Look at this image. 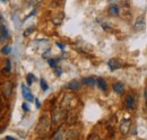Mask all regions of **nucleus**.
<instances>
[{"label": "nucleus", "mask_w": 147, "mask_h": 140, "mask_svg": "<svg viewBox=\"0 0 147 140\" xmlns=\"http://www.w3.org/2000/svg\"><path fill=\"white\" fill-rule=\"evenodd\" d=\"M146 26V19H145V16H139V17L136 19L135 24H134V27L136 31H142L144 30Z\"/></svg>", "instance_id": "nucleus-1"}, {"label": "nucleus", "mask_w": 147, "mask_h": 140, "mask_svg": "<svg viewBox=\"0 0 147 140\" xmlns=\"http://www.w3.org/2000/svg\"><path fill=\"white\" fill-rule=\"evenodd\" d=\"M22 94H23V97H24L25 101H27V102H33L34 101L33 94L31 93V90L26 87L24 84L22 85Z\"/></svg>", "instance_id": "nucleus-2"}, {"label": "nucleus", "mask_w": 147, "mask_h": 140, "mask_svg": "<svg viewBox=\"0 0 147 140\" xmlns=\"http://www.w3.org/2000/svg\"><path fill=\"white\" fill-rule=\"evenodd\" d=\"M41 125H42V128L37 129V132H44V131H47L49 129V121H48L47 116L41 118V120H40V122L37 124V127H41Z\"/></svg>", "instance_id": "nucleus-3"}, {"label": "nucleus", "mask_w": 147, "mask_h": 140, "mask_svg": "<svg viewBox=\"0 0 147 140\" xmlns=\"http://www.w3.org/2000/svg\"><path fill=\"white\" fill-rule=\"evenodd\" d=\"M2 92H3V95H5L6 97H9V96L11 95V92H13V84H11L10 81H6V83L3 84V89H2Z\"/></svg>", "instance_id": "nucleus-4"}, {"label": "nucleus", "mask_w": 147, "mask_h": 140, "mask_svg": "<svg viewBox=\"0 0 147 140\" xmlns=\"http://www.w3.org/2000/svg\"><path fill=\"white\" fill-rule=\"evenodd\" d=\"M130 123L131 121L127 119V120H123L121 124H120V131H121V133L122 135H126V133H128L129 131V128H130Z\"/></svg>", "instance_id": "nucleus-5"}, {"label": "nucleus", "mask_w": 147, "mask_h": 140, "mask_svg": "<svg viewBox=\"0 0 147 140\" xmlns=\"http://www.w3.org/2000/svg\"><path fill=\"white\" fill-rule=\"evenodd\" d=\"M108 66H109V68H110L111 71H114V70L119 69V68L122 67V65H121L118 60H115V59H111V60H109Z\"/></svg>", "instance_id": "nucleus-6"}, {"label": "nucleus", "mask_w": 147, "mask_h": 140, "mask_svg": "<svg viewBox=\"0 0 147 140\" xmlns=\"http://www.w3.org/2000/svg\"><path fill=\"white\" fill-rule=\"evenodd\" d=\"M8 31H7V27L6 25H0V42H5L7 38H8Z\"/></svg>", "instance_id": "nucleus-7"}, {"label": "nucleus", "mask_w": 147, "mask_h": 140, "mask_svg": "<svg viewBox=\"0 0 147 140\" xmlns=\"http://www.w3.org/2000/svg\"><path fill=\"white\" fill-rule=\"evenodd\" d=\"M135 106V97L132 94H129L126 96V107L128 110H132Z\"/></svg>", "instance_id": "nucleus-8"}, {"label": "nucleus", "mask_w": 147, "mask_h": 140, "mask_svg": "<svg viewBox=\"0 0 147 140\" xmlns=\"http://www.w3.org/2000/svg\"><path fill=\"white\" fill-rule=\"evenodd\" d=\"M82 83L84 85H87V86H94L96 84V79L93 77H85L82 79Z\"/></svg>", "instance_id": "nucleus-9"}, {"label": "nucleus", "mask_w": 147, "mask_h": 140, "mask_svg": "<svg viewBox=\"0 0 147 140\" xmlns=\"http://www.w3.org/2000/svg\"><path fill=\"white\" fill-rule=\"evenodd\" d=\"M113 89H114V92L117 94H122L123 90H125V85L122 83H115L113 85Z\"/></svg>", "instance_id": "nucleus-10"}, {"label": "nucleus", "mask_w": 147, "mask_h": 140, "mask_svg": "<svg viewBox=\"0 0 147 140\" xmlns=\"http://www.w3.org/2000/svg\"><path fill=\"white\" fill-rule=\"evenodd\" d=\"M62 118H63V115H62V113L60 111H53V114H52V121H53V123H58Z\"/></svg>", "instance_id": "nucleus-11"}, {"label": "nucleus", "mask_w": 147, "mask_h": 140, "mask_svg": "<svg viewBox=\"0 0 147 140\" xmlns=\"http://www.w3.org/2000/svg\"><path fill=\"white\" fill-rule=\"evenodd\" d=\"M67 88H69V89H71V90H78V89L80 88V83L77 81V80H73V81H70V83L67 85Z\"/></svg>", "instance_id": "nucleus-12"}, {"label": "nucleus", "mask_w": 147, "mask_h": 140, "mask_svg": "<svg viewBox=\"0 0 147 140\" xmlns=\"http://www.w3.org/2000/svg\"><path fill=\"white\" fill-rule=\"evenodd\" d=\"M96 85L101 88L102 90H107V88H108L107 81H105L103 78H97V79H96Z\"/></svg>", "instance_id": "nucleus-13"}, {"label": "nucleus", "mask_w": 147, "mask_h": 140, "mask_svg": "<svg viewBox=\"0 0 147 140\" xmlns=\"http://www.w3.org/2000/svg\"><path fill=\"white\" fill-rule=\"evenodd\" d=\"M109 14H110L111 16H118L119 15V8H118V6L112 5L110 8H109Z\"/></svg>", "instance_id": "nucleus-14"}, {"label": "nucleus", "mask_w": 147, "mask_h": 140, "mask_svg": "<svg viewBox=\"0 0 147 140\" xmlns=\"http://www.w3.org/2000/svg\"><path fill=\"white\" fill-rule=\"evenodd\" d=\"M77 137H78V132L75 131V130H70V131H68V133H67V139L68 140H76Z\"/></svg>", "instance_id": "nucleus-15"}, {"label": "nucleus", "mask_w": 147, "mask_h": 140, "mask_svg": "<svg viewBox=\"0 0 147 140\" xmlns=\"http://www.w3.org/2000/svg\"><path fill=\"white\" fill-rule=\"evenodd\" d=\"M62 18H63V14H60V13H59L57 17H53L52 22L55 23V25H59V24H61V22H62Z\"/></svg>", "instance_id": "nucleus-16"}, {"label": "nucleus", "mask_w": 147, "mask_h": 140, "mask_svg": "<svg viewBox=\"0 0 147 140\" xmlns=\"http://www.w3.org/2000/svg\"><path fill=\"white\" fill-rule=\"evenodd\" d=\"M35 79H36V78L33 76V73H28V75H27V77H26L27 85H32V84H33V81H34Z\"/></svg>", "instance_id": "nucleus-17"}, {"label": "nucleus", "mask_w": 147, "mask_h": 140, "mask_svg": "<svg viewBox=\"0 0 147 140\" xmlns=\"http://www.w3.org/2000/svg\"><path fill=\"white\" fill-rule=\"evenodd\" d=\"M51 140H63V135H62V132H61V131L55 132Z\"/></svg>", "instance_id": "nucleus-18"}, {"label": "nucleus", "mask_w": 147, "mask_h": 140, "mask_svg": "<svg viewBox=\"0 0 147 140\" xmlns=\"http://www.w3.org/2000/svg\"><path fill=\"white\" fill-rule=\"evenodd\" d=\"M40 85H41V88H42L43 90H48V88H49V86H48V84L45 83V80H44V79H42V80H41Z\"/></svg>", "instance_id": "nucleus-19"}, {"label": "nucleus", "mask_w": 147, "mask_h": 140, "mask_svg": "<svg viewBox=\"0 0 147 140\" xmlns=\"http://www.w3.org/2000/svg\"><path fill=\"white\" fill-rule=\"evenodd\" d=\"M33 31H34V27H32V26H31V27H28V28H27V30H26V31L23 33V35H24V36H27V35L31 34Z\"/></svg>", "instance_id": "nucleus-20"}, {"label": "nucleus", "mask_w": 147, "mask_h": 140, "mask_svg": "<svg viewBox=\"0 0 147 140\" xmlns=\"http://www.w3.org/2000/svg\"><path fill=\"white\" fill-rule=\"evenodd\" d=\"M10 51H11V48H10V46H5V48L1 50V52L3 53V54H9Z\"/></svg>", "instance_id": "nucleus-21"}, {"label": "nucleus", "mask_w": 147, "mask_h": 140, "mask_svg": "<svg viewBox=\"0 0 147 140\" xmlns=\"http://www.w3.org/2000/svg\"><path fill=\"white\" fill-rule=\"evenodd\" d=\"M49 63H50V67H52V68L57 67V60L55 59H50L49 60Z\"/></svg>", "instance_id": "nucleus-22"}, {"label": "nucleus", "mask_w": 147, "mask_h": 140, "mask_svg": "<svg viewBox=\"0 0 147 140\" xmlns=\"http://www.w3.org/2000/svg\"><path fill=\"white\" fill-rule=\"evenodd\" d=\"M55 69V72L57 76H61V72H62V70H61V68H59V67H55V68H53Z\"/></svg>", "instance_id": "nucleus-23"}, {"label": "nucleus", "mask_w": 147, "mask_h": 140, "mask_svg": "<svg viewBox=\"0 0 147 140\" xmlns=\"http://www.w3.org/2000/svg\"><path fill=\"white\" fill-rule=\"evenodd\" d=\"M41 1H42V0H31V2H30V3H31V6H37Z\"/></svg>", "instance_id": "nucleus-24"}, {"label": "nucleus", "mask_w": 147, "mask_h": 140, "mask_svg": "<svg viewBox=\"0 0 147 140\" xmlns=\"http://www.w3.org/2000/svg\"><path fill=\"white\" fill-rule=\"evenodd\" d=\"M10 70V61H7V68L2 70V72H6V71H9Z\"/></svg>", "instance_id": "nucleus-25"}, {"label": "nucleus", "mask_w": 147, "mask_h": 140, "mask_svg": "<svg viewBox=\"0 0 147 140\" xmlns=\"http://www.w3.org/2000/svg\"><path fill=\"white\" fill-rule=\"evenodd\" d=\"M87 140H98V137L96 136V135H91L90 137H88V139Z\"/></svg>", "instance_id": "nucleus-26"}, {"label": "nucleus", "mask_w": 147, "mask_h": 140, "mask_svg": "<svg viewBox=\"0 0 147 140\" xmlns=\"http://www.w3.org/2000/svg\"><path fill=\"white\" fill-rule=\"evenodd\" d=\"M23 110H24L25 112H27V111H28V105H27V104H23Z\"/></svg>", "instance_id": "nucleus-27"}, {"label": "nucleus", "mask_w": 147, "mask_h": 140, "mask_svg": "<svg viewBox=\"0 0 147 140\" xmlns=\"http://www.w3.org/2000/svg\"><path fill=\"white\" fill-rule=\"evenodd\" d=\"M57 45L61 49V50H63V44H61V43H59V42H57Z\"/></svg>", "instance_id": "nucleus-28"}, {"label": "nucleus", "mask_w": 147, "mask_h": 140, "mask_svg": "<svg viewBox=\"0 0 147 140\" xmlns=\"http://www.w3.org/2000/svg\"><path fill=\"white\" fill-rule=\"evenodd\" d=\"M6 140H16V139L13 138V137H10V136H7V137H6Z\"/></svg>", "instance_id": "nucleus-29"}, {"label": "nucleus", "mask_w": 147, "mask_h": 140, "mask_svg": "<svg viewBox=\"0 0 147 140\" xmlns=\"http://www.w3.org/2000/svg\"><path fill=\"white\" fill-rule=\"evenodd\" d=\"M36 106H37V107H40V102H38L37 100H36Z\"/></svg>", "instance_id": "nucleus-30"}, {"label": "nucleus", "mask_w": 147, "mask_h": 140, "mask_svg": "<svg viewBox=\"0 0 147 140\" xmlns=\"http://www.w3.org/2000/svg\"><path fill=\"white\" fill-rule=\"evenodd\" d=\"M1 20H2V15L0 14V22H1Z\"/></svg>", "instance_id": "nucleus-31"}]
</instances>
